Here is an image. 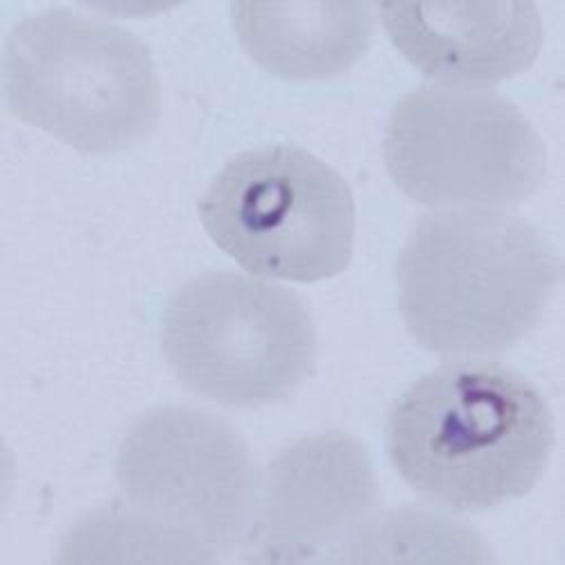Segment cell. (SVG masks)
Segmentation results:
<instances>
[{"label":"cell","instance_id":"obj_1","mask_svg":"<svg viewBox=\"0 0 565 565\" xmlns=\"http://www.w3.org/2000/svg\"><path fill=\"white\" fill-rule=\"evenodd\" d=\"M556 441L547 398L498 362H450L418 379L387 416V452L403 482L452 511H489L527 495Z\"/></svg>","mask_w":565,"mask_h":565},{"label":"cell","instance_id":"obj_2","mask_svg":"<svg viewBox=\"0 0 565 565\" xmlns=\"http://www.w3.org/2000/svg\"><path fill=\"white\" fill-rule=\"evenodd\" d=\"M561 258L523 217L489 209L428 213L396 263L398 312L437 355H493L541 323Z\"/></svg>","mask_w":565,"mask_h":565},{"label":"cell","instance_id":"obj_3","mask_svg":"<svg viewBox=\"0 0 565 565\" xmlns=\"http://www.w3.org/2000/svg\"><path fill=\"white\" fill-rule=\"evenodd\" d=\"M10 111L84 154H116L159 125L161 84L129 30L57 8L21 21L6 45Z\"/></svg>","mask_w":565,"mask_h":565},{"label":"cell","instance_id":"obj_4","mask_svg":"<svg viewBox=\"0 0 565 565\" xmlns=\"http://www.w3.org/2000/svg\"><path fill=\"white\" fill-rule=\"evenodd\" d=\"M163 355L195 394L235 409L288 401L308 379L317 333L306 303L274 282L209 271L163 310Z\"/></svg>","mask_w":565,"mask_h":565},{"label":"cell","instance_id":"obj_5","mask_svg":"<svg viewBox=\"0 0 565 565\" xmlns=\"http://www.w3.org/2000/svg\"><path fill=\"white\" fill-rule=\"evenodd\" d=\"M211 241L254 276L315 282L353 256L355 202L349 183L297 146L233 157L200 200Z\"/></svg>","mask_w":565,"mask_h":565},{"label":"cell","instance_id":"obj_6","mask_svg":"<svg viewBox=\"0 0 565 565\" xmlns=\"http://www.w3.org/2000/svg\"><path fill=\"white\" fill-rule=\"evenodd\" d=\"M385 163L398 191L435 209L507 211L532 198L547 172L539 131L489 90L420 86L392 109Z\"/></svg>","mask_w":565,"mask_h":565},{"label":"cell","instance_id":"obj_7","mask_svg":"<svg viewBox=\"0 0 565 565\" xmlns=\"http://www.w3.org/2000/svg\"><path fill=\"white\" fill-rule=\"evenodd\" d=\"M116 478L134 511L209 561L249 530L256 468L241 435L213 414L157 407L140 416L118 448Z\"/></svg>","mask_w":565,"mask_h":565},{"label":"cell","instance_id":"obj_8","mask_svg":"<svg viewBox=\"0 0 565 565\" xmlns=\"http://www.w3.org/2000/svg\"><path fill=\"white\" fill-rule=\"evenodd\" d=\"M381 484L369 450L347 433L303 437L258 478L249 523L256 561H308L347 543L369 523Z\"/></svg>","mask_w":565,"mask_h":565},{"label":"cell","instance_id":"obj_9","mask_svg":"<svg viewBox=\"0 0 565 565\" xmlns=\"http://www.w3.org/2000/svg\"><path fill=\"white\" fill-rule=\"evenodd\" d=\"M396 51L448 88L495 86L525 73L543 45L534 3L379 6Z\"/></svg>","mask_w":565,"mask_h":565},{"label":"cell","instance_id":"obj_10","mask_svg":"<svg viewBox=\"0 0 565 565\" xmlns=\"http://www.w3.org/2000/svg\"><path fill=\"white\" fill-rule=\"evenodd\" d=\"M231 23L245 53L282 79H328L371 45L369 3H233Z\"/></svg>","mask_w":565,"mask_h":565}]
</instances>
